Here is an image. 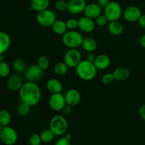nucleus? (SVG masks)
I'll list each match as a JSON object with an SVG mask.
<instances>
[{
  "label": "nucleus",
  "mask_w": 145,
  "mask_h": 145,
  "mask_svg": "<svg viewBox=\"0 0 145 145\" xmlns=\"http://www.w3.org/2000/svg\"><path fill=\"white\" fill-rule=\"evenodd\" d=\"M104 14L109 22L119 21L123 15V11L120 4L115 1H109L104 9Z\"/></svg>",
  "instance_id": "39448f33"
},
{
  "label": "nucleus",
  "mask_w": 145,
  "mask_h": 145,
  "mask_svg": "<svg viewBox=\"0 0 145 145\" xmlns=\"http://www.w3.org/2000/svg\"><path fill=\"white\" fill-rule=\"evenodd\" d=\"M85 0H69L68 1L67 11L72 14H79L84 11L86 7Z\"/></svg>",
  "instance_id": "ddd939ff"
},
{
  "label": "nucleus",
  "mask_w": 145,
  "mask_h": 145,
  "mask_svg": "<svg viewBox=\"0 0 145 145\" xmlns=\"http://www.w3.org/2000/svg\"><path fill=\"white\" fill-rule=\"evenodd\" d=\"M38 65L43 71L47 70L50 65L49 58L46 55H41V56L39 57V58L38 60Z\"/></svg>",
  "instance_id": "7c9ffc66"
},
{
  "label": "nucleus",
  "mask_w": 145,
  "mask_h": 145,
  "mask_svg": "<svg viewBox=\"0 0 145 145\" xmlns=\"http://www.w3.org/2000/svg\"><path fill=\"white\" fill-rule=\"evenodd\" d=\"M97 1H98V0H97Z\"/></svg>",
  "instance_id": "a18cd8bd"
},
{
  "label": "nucleus",
  "mask_w": 145,
  "mask_h": 145,
  "mask_svg": "<svg viewBox=\"0 0 145 145\" xmlns=\"http://www.w3.org/2000/svg\"><path fill=\"white\" fill-rule=\"evenodd\" d=\"M50 129L55 136H62L66 134L68 129V122L66 118L60 115L52 117L50 122Z\"/></svg>",
  "instance_id": "20e7f679"
},
{
  "label": "nucleus",
  "mask_w": 145,
  "mask_h": 145,
  "mask_svg": "<svg viewBox=\"0 0 145 145\" xmlns=\"http://www.w3.org/2000/svg\"><path fill=\"white\" fill-rule=\"evenodd\" d=\"M11 74V68L6 61H3L0 62V77L7 78Z\"/></svg>",
  "instance_id": "c85d7f7f"
},
{
  "label": "nucleus",
  "mask_w": 145,
  "mask_h": 145,
  "mask_svg": "<svg viewBox=\"0 0 145 145\" xmlns=\"http://www.w3.org/2000/svg\"><path fill=\"white\" fill-rule=\"evenodd\" d=\"M11 37L7 33L0 31V55L7 52L11 45Z\"/></svg>",
  "instance_id": "6ab92c4d"
},
{
  "label": "nucleus",
  "mask_w": 145,
  "mask_h": 145,
  "mask_svg": "<svg viewBox=\"0 0 145 145\" xmlns=\"http://www.w3.org/2000/svg\"><path fill=\"white\" fill-rule=\"evenodd\" d=\"M72 107H73L66 104V105H65V106L63 107V109H62V113H63V115H70L71 112H72Z\"/></svg>",
  "instance_id": "4c0bfd02"
},
{
  "label": "nucleus",
  "mask_w": 145,
  "mask_h": 145,
  "mask_svg": "<svg viewBox=\"0 0 145 145\" xmlns=\"http://www.w3.org/2000/svg\"><path fill=\"white\" fill-rule=\"evenodd\" d=\"M30 109H31L30 105L24 103V102H21L17 108V112H18V115H21V116H25L29 113Z\"/></svg>",
  "instance_id": "c756f323"
},
{
  "label": "nucleus",
  "mask_w": 145,
  "mask_h": 145,
  "mask_svg": "<svg viewBox=\"0 0 145 145\" xmlns=\"http://www.w3.org/2000/svg\"><path fill=\"white\" fill-rule=\"evenodd\" d=\"M82 46L88 53H93L97 48V42L94 38L87 37L84 38Z\"/></svg>",
  "instance_id": "b1692460"
},
{
  "label": "nucleus",
  "mask_w": 145,
  "mask_h": 145,
  "mask_svg": "<svg viewBox=\"0 0 145 145\" xmlns=\"http://www.w3.org/2000/svg\"><path fill=\"white\" fill-rule=\"evenodd\" d=\"M93 64L95 65L97 70L103 71L110 66V59L106 54H100L96 57Z\"/></svg>",
  "instance_id": "f3484780"
},
{
  "label": "nucleus",
  "mask_w": 145,
  "mask_h": 145,
  "mask_svg": "<svg viewBox=\"0 0 145 145\" xmlns=\"http://www.w3.org/2000/svg\"><path fill=\"white\" fill-rule=\"evenodd\" d=\"M11 114L8 110L1 109L0 110V124L4 127L8 126L11 122Z\"/></svg>",
  "instance_id": "cd10ccee"
},
{
  "label": "nucleus",
  "mask_w": 145,
  "mask_h": 145,
  "mask_svg": "<svg viewBox=\"0 0 145 145\" xmlns=\"http://www.w3.org/2000/svg\"><path fill=\"white\" fill-rule=\"evenodd\" d=\"M30 145H40L42 143L40 135L38 134H33L29 139Z\"/></svg>",
  "instance_id": "f704fd0d"
},
{
  "label": "nucleus",
  "mask_w": 145,
  "mask_h": 145,
  "mask_svg": "<svg viewBox=\"0 0 145 145\" xmlns=\"http://www.w3.org/2000/svg\"><path fill=\"white\" fill-rule=\"evenodd\" d=\"M55 145H71V140L65 136H62L57 141Z\"/></svg>",
  "instance_id": "e433bc0d"
},
{
  "label": "nucleus",
  "mask_w": 145,
  "mask_h": 145,
  "mask_svg": "<svg viewBox=\"0 0 145 145\" xmlns=\"http://www.w3.org/2000/svg\"><path fill=\"white\" fill-rule=\"evenodd\" d=\"M84 12L86 16L92 19H96L99 16L102 14V8L98 4L91 3L86 5Z\"/></svg>",
  "instance_id": "dca6fc26"
},
{
  "label": "nucleus",
  "mask_w": 145,
  "mask_h": 145,
  "mask_svg": "<svg viewBox=\"0 0 145 145\" xmlns=\"http://www.w3.org/2000/svg\"><path fill=\"white\" fill-rule=\"evenodd\" d=\"M48 104H49L50 107L52 110L56 111V112L62 111V109L67 104L65 95L62 94L61 92L52 94L49 98Z\"/></svg>",
  "instance_id": "1a4fd4ad"
},
{
  "label": "nucleus",
  "mask_w": 145,
  "mask_h": 145,
  "mask_svg": "<svg viewBox=\"0 0 145 145\" xmlns=\"http://www.w3.org/2000/svg\"><path fill=\"white\" fill-rule=\"evenodd\" d=\"M46 88L48 92H50L51 94H55L62 92L63 86L62 82L56 78H50L47 82Z\"/></svg>",
  "instance_id": "a211bd4d"
},
{
  "label": "nucleus",
  "mask_w": 145,
  "mask_h": 145,
  "mask_svg": "<svg viewBox=\"0 0 145 145\" xmlns=\"http://www.w3.org/2000/svg\"><path fill=\"white\" fill-rule=\"evenodd\" d=\"M140 44L142 48H145V34L142 35L140 39Z\"/></svg>",
  "instance_id": "79ce46f5"
},
{
  "label": "nucleus",
  "mask_w": 145,
  "mask_h": 145,
  "mask_svg": "<svg viewBox=\"0 0 145 145\" xmlns=\"http://www.w3.org/2000/svg\"><path fill=\"white\" fill-rule=\"evenodd\" d=\"M24 83L23 77L21 76V74L18 73V72L10 74L9 76L8 77L7 86L11 91H14V92L19 91Z\"/></svg>",
  "instance_id": "f8f14e48"
},
{
  "label": "nucleus",
  "mask_w": 145,
  "mask_h": 145,
  "mask_svg": "<svg viewBox=\"0 0 145 145\" xmlns=\"http://www.w3.org/2000/svg\"><path fill=\"white\" fill-rule=\"evenodd\" d=\"M113 74L116 80L124 81L130 77V71L125 67H119L115 70Z\"/></svg>",
  "instance_id": "aec40b11"
},
{
  "label": "nucleus",
  "mask_w": 145,
  "mask_h": 145,
  "mask_svg": "<svg viewBox=\"0 0 145 145\" xmlns=\"http://www.w3.org/2000/svg\"><path fill=\"white\" fill-rule=\"evenodd\" d=\"M66 25L68 30H75L79 28V20L74 18H70L67 20Z\"/></svg>",
  "instance_id": "2f4dec72"
},
{
  "label": "nucleus",
  "mask_w": 145,
  "mask_h": 145,
  "mask_svg": "<svg viewBox=\"0 0 145 145\" xmlns=\"http://www.w3.org/2000/svg\"><path fill=\"white\" fill-rule=\"evenodd\" d=\"M138 24L142 28H145V14H142L138 20Z\"/></svg>",
  "instance_id": "ea45409f"
},
{
  "label": "nucleus",
  "mask_w": 145,
  "mask_h": 145,
  "mask_svg": "<svg viewBox=\"0 0 145 145\" xmlns=\"http://www.w3.org/2000/svg\"><path fill=\"white\" fill-rule=\"evenodd\" d=\"M96 56L93 53H89L87 56H86V60H87L88 61H90V62L91 63H93L94 62L95 59H96Z\"/></svg>",
  "instance_id": "a19ab883"
},
{
  "label": "nucleus",
  "mask_w": 145,
  "mask_h": 145,
  "mask_svg": "<svg viewBox=\"0 0 145 145\" xmlns=\"http://www.w3.org/2000/svg\"><path fill=\"white\" fill-rule=\"evenodd\" d=\"M50 5V0H31V10L40 12L43 10L48 9Z\"/></svg>",
  "instance_id": "412c9836"
},
{
  "label": "nucleus",
  "mask_w": 145,
  "mask_h": 145,
  "mask_svg": "<svg viewBox=\"0 0 145 145\" xmlns=\"http://www.w3.org/2000/svg\"><path fill=\"white\" fill-rule=\"evenodd\" d=\"M115 80L113 73H106L102 78V82L104 84H110Z\"/></svg>",
  "instance_id": "c9c22d12"
},
{
  "label": "nucleus",
  "mask_w": 145,
  "mask_h": 145,
  "mask_svg": "<svg viewBox=\"0 0 145 145\" xmlns=\"http://www.w3.org/2000/svg\"><path fill=\"white\" fill-rule=\"evenodd\" d=\"M82 61V54L77 48H69L64 56V62L70 68H76Z\"/></svg>",
  "instance_id": "0eeeda50"
},
{
  "label": "nucleus",
  "mask_w": 145,
  "mask_h": 145,
  "mask_svg": "<svg viewBox=\"0 0 145 145\" xmlns=\"http://www.w3.org/2000/svg\"><path fill=\"white\" fill-rule=\"evenodd\" d=\"M108 22L109 21H108L107 18H106V16H105L104 14H101L100 16H99L95 19V23H96V24L100 27L105 26L107 25Z\"/></svg>",
  "instance_id": "72a5a7b5"
},
{
  "label": "nucleus",
  "mask_w": 145,
  "mask_h": 145,
  "mask_svg": "<svg viewBox=\"0 0 145 145\" xmlns=\"http://www.w3.org/2000/svg\"><path fill=\"white\" fill-rule=\"evenodd\" d=\"M43 70L41 69L40 67L37 65H31L24 72V77L26 81L28 82H36L41 78Z\"/></svg>",
  "instance_id": "9d476101"
},
{
  "label": "nucleus",
  "mask_w": 145,
  "mask_h": 145,
  "mask_svg": "<svg viewBox=\"0 0 145 145\" xmlns=\"http://www.w3.org/2000/svg\"><path fill=\"white\" fill-rule=\"evenodd\" d=\"M52 31L58 35H64L67 31L66 22L62 20L57 19L52 26Z\"/></svg>",
  "instance_id": "5701e85b"
},
{
  "label": "nucleus",
  "mask_w": 145,
  "mask_h": 145,
  "mask_svg": "<svg viewBox=\"0 0 145 145\" xmlns=\"http://www.w3.org/2000/svg\"><path fill=\"white\" fill-rule=\"evenodd\" d=\"M76 72L79 78L84 81L93 80L97 74V68L93 63L84 60L76 67Z\"/></svg>",
  "instance_id": "f03ea898"
},
{
  "label": "nucleus",
  "mask_w": 145,
  "mask_h": 145,
  "mask_svg": "<svg viewBox=\"0 0 145 145\" xmlns=\"http://www.w3.org/2000/svg\"><path fill=\"white\" fill-rule=\"evenodd\" d=\"M69 67L65 62H59L54 66V72L57 75H64L67 72Z\"/></svg>",
  "instance_id": "a878e982"
},
{
  "label": "nucleus",
  "mask_w": 145,
  "mask_h": 145,
  "mask_svg": "<svg viewBox=\"0 0 145 145\" xmlns=\"http://www.w3.org/2000/svg\"><path fill=\"white\" fill-rule=\"evenodd\" d=\"M0 139L5 145H14L17 142L18 134L11 127H4L0 131Z\"/></svg>",
  "instance_id": "6e6552de"
},
{
  "label": "nucleus",
  "mask_w": 145,
  "mask_h": 145,
  "mask_svg": "<svg viewBox=\"0 0 145 145\" xmlns=\"http://www.w3.org/2000/svg\"><path fill=\"white\" fill-rule=\"evenodd\" d=\"M19 98L21 102L28 104L31 107L35 106L40 102L41 98V90L35 82H24L18 91Z\"/></svg>",
  "instance_id": "f257e3e1"
},
{
  "label": "nucleus",
  "mask_w": 145,
  "mask_h": 145,
  "mask_svg": "<svg viewBox=\"0 0 145 145\" xmlns=\"http://www.w3.org/2000/svg\"><path fill=\"white\" fill-rule=\"evenodd\" d=\"M95 27H96V23L92 18L84 16L81 17L79 19V28L84 32H92L95 29Z\"/></svg>",
  "instance_id": "2eb2a0df"
},
{
  "label": "nucleus",
  "mask_w": 145,
  "mask_h": 145,
  "mask_svg": "<svg viewBox=\"0 0 145 145\" xmlns=\"http://www.w3.org/2000/svg\"><path fill=\"white\" fill-rule=\"evenodd\" d=\"M123 15L126 21L130 23H134L138 21L139 18L142 15V14L139 7L135 6H130L124 10Z\"/></svg>",
  "instance_id": "9b49d317"
},
{
  "label": "nucleus",
  "mask_w": 145,
  "mask_h": 145,
  "mask_svg": "<svg viewBox=\"0 0 145 145\" xmlns=\"http://www.w3.org/2000/svg\"><path fill=\"white\" fill-rule=\"evenodd\" d=\"M13 68L16 72L21 73L22 72H25V71L26 70V64H25L24 60L21 59V58H17V59L14 60V61L13 62Z\"/></svg>",
  "instance_id": "393cba45"
},
{
  "label": "nucleus",
  "mask_w": 145,
  "mask_h": 145,
  "mask_svg": "<svg viewBox=\"0 0 145 145\" xmlns=\"http://www.w3.org/2000/svg\"><path fill=\"white\" fill-rule=\"evenodd\" d=\"M108 29L111 34L114 36H119L123 34L124 26L118 21H110L108 24Z\"/></svg>",
  "instance_id": "4be33fe9"
},
{
  "label": "nucleus",
  "mask_w": 145,
  "mask_h": 145,
  "mask_svg": "<svg viewBox=\"0 0 145 145\" xmlns=\"http://www.w3.org/2000/svg\"><path fill=\"white\" fill-rule=\"evenodd\" d=\"M57 20L55 13L50 9H45L37 14L36 21L38 24L43 27L52 26Z\"/></svg>",
  "instance_id": "423d86ee"
},
{
  "label": "nucleus",
  "mask_w": 145,
  "mask_h": 145,
  "mask_svg": "<svg viewBox=\"0 0 145 145\" xmlns=\"http://www.w3.org/2000/svg\"><path fill=\"white\" fill-rule=\"evenodd\" d=\"M55 8L59 11H66L68 8V2H67L65 0H57L55 3Z\"/></svg>",
  "instance_id": "473e14b6"
},
{
  "label": "nucleus",
  "mask_w": 145,
  "mask_h": 145,
  "mask_svg": "<svg viewBox=\"0 0 145 145\" xmlns=\"http://www.w3.org/2000/svg\"><path fill=\"white\" fill-rule=\"evenodd\" d=\"M0 62H1V59H0Z\"/></svg>",
  "instance_id": "c03bdc74"
},
{
  "label": "nucleus",
  "mask_w": 145,
  "mask_h": 145,
  "mask_svg": "<svg viewBox=\"0 0 145 145\" xmlns=\"http://www.w3.org/2000/svg\"><path fill=\"white\" fill-rule=\"evenodd\" d=\"M65 100L67 105L72 107H74L79 103L81 100V94L76 89L68 90L65 95Z\"/></svg>",
  "instance_id": "4468645a"
},
{
  "label": "nucleus",
  "mask_w": 145,
  "mask_h": 145,
  "mask_svg": "<svg viewBox=\"0 0 145 145\" xmlns=\"http://www.w3.org/2000/svg\"><path fill=\"white\" fill-rule=\"evenodd\" d=\"M40 135L42 142H44V143H50V142H51L53 140L55 136V134L53 133V132L50 128L49 129H44Z\"/></svg>",
  "instance_id": "bb28decb"
},
{
  "label": "nucleus",
  "mask_w": 145,
  "mask_h": 145,
  "mask_svg": "<svg viewBox=\"0 0 145 145\" xmlns=\"http://www.w3.org/2000/svg\"><path fill=\"white\" fill-rule=\"evenodd\" d=\"M4 126H3V125H1V124H0V131H1V129H3V128H4Z\"/></svg>",
  "instance_id": "37998d69"
},
{
  "label": "nucleus",
  "mask_w": 145,
  "mask_h": 145,
  "mask_svg": "<svg viewBox=\"0 0 145 145\" xmlns=\"http://www.w3.org/2000/svg\"><path fill=\"white\" fill-rule=\"evenodd\" d=\"M62 43L69 48H77L82 46L84 37L81 33L75 30H69L62 35Z\"/></svg>",
  "instance_id": "7ed1b4c3"
},
{
  "label": "nucleus",
  "mask_w": 145,
  "mask_h": 145,
  "mask_svg": "<svg viewBox=\"0 0 145 145\" xmlns=\"http://www.w3.org/2000/svg\"><path fill=\"white\" fill-rule=\"evenodd\" d=\"M139 114H140V116L143 120L145 121V104L142 105L141 107L139 109Z\"/></svg>",
  "instance_id": "58836bf2"
}]
</instances>
